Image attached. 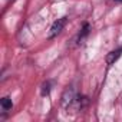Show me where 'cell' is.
<instances>
[{"label":"cell","mask_w":122,"mask_h":122,"mask_svg":"<svg viewBox=\"0 0 122 122\" xmlns=\"http://www.w3.org/2000/svg\"><path fill=\"white\" fill-rule=\"evenodd\" d=\"M0 105H2L3 111H9V109H12V106H13V103H12V99H10V98H3L2 101H0Z\"/></svg>","instance_id":"277c9868"},{"label":"cell","mask_w":122,"mask_h":122,"mask_svg":"<svg viewBox=\"0 0 122 122\" xmlns=\"http://www.w3.org/2000/svg\"><path fill=\"white\" fill-rule=\"evenodd\" d=\"M88 33H89V25H88V23H85V25H83V27H82V30H81V35H79V36H81V39H82V37H85Z\"/></svg>","instance_id":"8992f818"},{"label":"cell","mask_w":122,"mask_h":122,"mask_svg":"<svg viewBox=\"0 0 122 122\" xmlns=\"http://www.w3.org/2000/svg\"><path fill=\"white\" fill-rule=\"evenodd\" d=\"M121 55H122V47H121V49H116V50H113V52H111V53H108V56H106V62H108V65L115 63L116 60L119 59Z\"/></svg>","instance_id":"3957f363"},{"label":"cell","mask_w":122,"mask_h":122,"mask_svg":"<svg viewBox=\"0 0 122 122\" xmlns=\"http://www.w3.org/2000/svg\"><path fill=\"white\" fill-rule=\"evenodd\" d=\"M49 92H50V82H45L42 85L40 93H42V96H46V95H49Z\"/></svg>","instance_id":"5b68a950"},{"label":"cell","mask_w":122,"mask_h":122,"mask_svg":"<svg viewBox=\"0 0 122 122\" xmlns=\"http://www.w3.org/2000/svg\"><path fill=\"white\" fill-rule=\"evenodd\" d=\"M73 101H75V91H73V88H66L63 95H62V101H60V103H62L63 108L69 109V106L73 103Z\"/></svg>","instance_id":"7a4b0ae2"},{"label":"cell","mask_w":122,"mask_h":122,"mask_svg":"<svg viewBox=\"0 0 122 122\" xmlns=\"http://www.w3.org/2000/svg\"><path fill=\"white\" fill-rule=\"evenodd\" d=\"M119 2H122V0H119Z\"/></svg>","instance_id":"52a82bcc"},{"label":"cell","mask_w":122,"mask_h":122,"mask_svg":"<svg viewBox=\"0 0 122 122\" xmlns=\"http://www.w3.org/2000/svg\"><path fill=\"white\" fill-rule=\"evenodd\" d=\"M66 22H68L66 17H60V19H57V20L52 25V27H50V30H49V33H47V37H49V39H53L55 36H57L60 32L63 30Z\"/></svg>","instance_id":"6da1fadb"}]
</instances>
